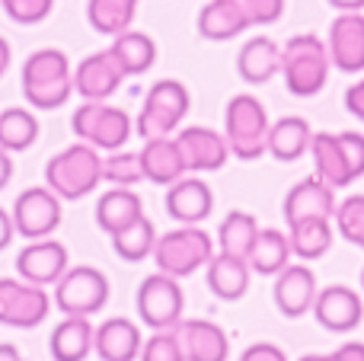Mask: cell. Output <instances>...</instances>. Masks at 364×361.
<instances>
[{"mask_svg":"<svg viewBox=\"0 0 364 361\" xmlns=\"http://www.w3.org/2000/svg\"><path fill=\"white\" fill-rule=\"evenodd\" d=\"M0 361H23V355H19L16 345L10 343H0Z\"/></svg>","mask_w":364,"mask_h":361,"instance_id":"49","label":"cell"},{"mask_svg":"<svg viewBox=\"0 0 364 361\" xmlns=\"http://www.w3.org/2000/svg\"><path fill=\"white\" fill-rule=\"evenodd\" d=\"M314 317L323 330L329 333H348L364 320V301L355 288L348 285H329L316 294Z\"/></svg>","mask_w":364,"mask_h":361,"instance_id":"17","label":"cell"},{"mask_svg":"<svg viewBox=\"0 0 364 361\" xmlns=\"http://www.w3.org/2000/svg\"><path fill=\"white\" fill-rule=\"evenodd\" d=\"M269 112L252 93H237L224 109V138L230 157L256 160L269 153Z\"/></svg>","mask_w":364,"mask_h":361,"instance_id":"5","label":"cell"},{"mask_svg":"<svg viewBox=\"0 0 364 361\" xmlns=\"http://www.w3.org/2000/svg\"><path fill=\"white\" fill-rule=\"evenodd\" d=\"M208 288H211L214 298L220 301H240L246 291H250V262L240 259V256H230V253H214L211 262H208Z\"/></svg>","mask_w":364,"mask_h":361,"instance_id":"26","label":"cell"},{"mask_svg":"<svg viewBox=\"0 0 364 361\" xmlns=\"http://www.w3.org/2000/svg\"><path fill=\"white\" fill-rule=\"evenodd\" d=\"M310 122L301 115H284V119L272 122L269 128V153L282 163H294L310 151Z\"/></svg>","mask_w":364,"mask_h":361,"instance_id":"29","label":"cell"},{"mask_svg":"<svg viewBox=\"0 0 364 361\" xmlns=\"http://www.w3.org/2000/svg\"><path fill=\"white\" fill-rule=\"evenodd\" d=\"M252 26H272L284 16V0H243Z\"/></svg>","mask_w":364,"mask_h":361,"instance_id":"41","label":"cell"},{"mask_svg":"<svg viewBox=\"0 0 364 361\" xmlns=\"http://www.w3.org/2000/svg\"><path fill=\"white\" fill-rule=\"evenodd\" d=\"M346 109L358 122H364V77H361V80H355L352 87L346 90Z\"/></svg>","mask_w":364,"mask_h":361,"instance_id":"44","label":"cell"},{"mask_svg":"<svg viewBox=\"0 0 364 361\" xmlns=\"http://www.w3.org/2000/svg\"><path fill=\"white\" fill-rule=\"evenodd\" d=\"M144 215V202L132 185H112L106 195H100L96 202V224H100L102 234H119L128 224H134Z\"/></svg>","mask_w":364,"mask_h":361,"instance_id":"25","label":"cell"},{"mask_svg":"<svg viewBox=\"0 0 364 361\" xmlns=\"http://www.w3.org/2000/svg\"><path fill=\"white\" fill-rule=\"evenodd\" d=\"M122 80H125V70L109 48L93 51L74 68V93H80L83 99L109 102V96L122 87Z\"/></svg>","mask_w":364,"mask_h":361,"instance_id":"16","label":"cell"},{"mask_svg":"<svg viewBox=\"0 0 364 361\" xmlns=\"http://www.w3.org/2000/svg\"><path fill=\"white\" fill-rule=\"evenodd\" d=\"M182 307H186V298H182L179 279H173V275H166V272H157L141 281L138 317L144 326H151V330H173L182 320Z\"/></svg>","mask_w":364,"mask_h":361,"instance_id":"10","label":"cell"},{"mask_svg":"<svg viewBox=\"0 0 364 361\" xmlns=\"http://www.w3.org/2000/svg\"><path fill=\"white\" fill-rule=\"evenodd\" d=\"M70 259H68V247L51 237H42V240H29V247L19 249L16 256V272L23 281H32V285H58L64 272H68Z\"/></svg>","mask_w":364,"mask_h":361,"instance_id":"13","label":"cell"},{"mask_svg":"<svg viewBox=\"0 0 364 361\" xmlns=\"http://www.w3.org/2000/svg\"><path fill=\"white\" fill-rule=\"evenodd\" d=\"M4 13L19 26H36L42 19L51 16L55 10V0H0Z\"/></svg>","mask_w":364,"mask_h":361,"instance_id":"39","label":"cell"},{"mask_svg":"<svg viewBox=\"0 0 364 361\" xmlns=\"http://www.w3.org/2000/svg\"><path fill=\"white\" fill-rule=\"evenodd\" d=\"M301 361H364V343H346L333 355H304Z\"/></svg>","mask_w":364,"mask_h":361,"instance_id":"43","label":"cell"},{"mask_svg":"<svg viewBox=\"0 0 364 361\" xmlns=\"http://www.w3.org/2000/svg\"><path fill=\"white\" fill-rule=\"evenodd\" d=\"M154 243H157V230H154L151 217L141 215L134 224H128L125 230L112 234V249L122 256L125 262H141L154 253Z\"/></svg>","mask_w":364,"mask_h":361,"instance_id":"36","label":"cell"},{"mask_svg":"<svg viewBox=\"0 0 364 361\" xmlns=\"http://www.w3.org/2000/svg\"><path fill=\"white\" fill-rule=\"evenodd\" d=\"M141 166H144V179L154 185H173L176 179H182L188 173L173 134L144 141V147H141Z\"/></svg>","mask_w":364,"mask_h":361,"instance_id":"24","label":"cell"},{"mask_svg":"<svg viewBox=\"0 0 364 361\" xmlns=\"http://www.w3.org/2000/svg\"><path fill=\"white\" fill-rule=\"evenodd\" d=\"M316 176L333 189H346L364 176V134L358 131H314L310 138Z\"/></svg>","mask_w":364,"mask_h":361,"instance_id":"4","label":"cell"},{"mask_svg":"<svg viewBox=\"0 0 364 361\" xmlns=\"http://www.w3.org/2000/svg\"><path fill=\"white\" fill-rule=\"evenodd\" d=\"M237 70L246 83H269L272 77L282 70V45L269 36H256L240 48L237 55Z\"/></svg>","mask_w":364,"mask_h":361,"instance_id":"28","label":"cell"},{"mask_svg":"<svg viewBox=\"0 0 364 361\" xmlns=\"http://www.w3.org/2000/svg\"><path fill=\"white\" fill-rule=\"evenodd\" d=\"M109 301V279L93 266H68V272L55 285V304L64 313L93 317Z\"/></svg>","mask_w":364,"mask_h":361,"instance_id":"9","label":"cell"},{"mask_svg":"<svg viewBox=\"0 0 364 361\" xmlns=\"http://www.w3.org/2000/svg\"><path fill=\"white\" fill-rule=\"evenodd\" d=\"M51 298L42 285L23 279H0V323L13 330H36L48 320Z\"/></svg>","mask_w":364,"mask_h":361,"instance_id":"11","label":"cell"},{"mask_svg":"<svg viewBox=\"0 0 364 361\" xmlns=\"http://www.w3.org/2000/svg\"><path fill=\"white\" fill-rule=\"evenodd\" d=\"M102 183V153L87 141L64 147L45 163V185L61 202H77Z\"/></svg>","mask_w":364,"mask_h":361,"instance_id":"3","label":"cell"},{"mask_svg":"<svg viewBox=\"0 0 364 361\" xmlns=\"http://www.w3.org/2000/svg\"><path fill=\"white\" fill-rule=\"evenodd\" d=\"M10 58H13L10 42H6L4 36H0V77H4V74H6V68H10Z\"/></svg>","mask_w":364,"mask_h":361,"instance_id":"48","label":"cell"},{"mask_svg":"<svg viewBox=\"0 0 364 361\" xmlns=\"http://www.w3.org/2000/svg\"><path fill=\"white\" fill-rule=\"evenodd\" d=\"M13 237H16V224H13V215L0 208V249L10 247Z\"/></svg>","mask_w":364,"mask_h":361,"instance_id":"45","label":"cell"},{"mask_svg":"<svg viewBox=\"0 0 364 361\" xmlns=\"http://www.w3.org/2000/svg\"><path fill=\"white\" fill-rule=\"evenodd\" d=\"M176 144L182 151V160H186L188 173H214L230 160V147H227V138L214 128L205 125H188L176 134Z\"/></svg>","mask_w":364,"mask_h":361,"instance_id":"14","label":"cell"},{"mask_svg":"<svg viewBox=\"0 0 364 361\" xmlns=\"http://www.w3.org/2000/svg\"><path fill=\"white\" fill-rule=\"evenodd\" d=\"M329 61L342 74H361L364 70V16L358 13H339L329 26Z\"/></svg>","mask_w":364,"mask_h":361,"instance_id":"15","label":"cell"},{"mask_svg":"<svg viewBox=\"0 0 364 361\" xmlns=\"http://www.w3.org/2000/svg\"><path fill=\"white\" fill-rule=\"evenodd\" d=\"M102 183L112 185H138L144 183V166H141V151H109L102 157Z\"/></svg>","mask_w":364,"mask_h":361,"instance_id":"37","label":"cell"},{"mask_svg":"<svg viewBox=\"0 0 364 361\" xmlns=\"http://www.w3.org/2000/svg\"><path fill=\"white\" fill-rule=\"evenodd\" d=\"M275 307L278 313H284V317L297 320L304 317V313L314 311V301H316V275L314 269L307 266H284L282 272L275 275Z\"/></svg>","mask_w":364,"mask_h":361,"instance_id":"19","label":"cell"},{"mask_svg":"<svg viewBox=\"0 0 364 361\" xmlns=\"http://www.w3.org/2000/svg\"><path fill=\"white\" fill-rule=\"evenodd\" d=\"M291 256H294V249H291L288 234H282V230H275V227H262L246 262H250V269L259 275H278L288 266Z\"/></svg>","mask_w":364,"mask_h":361,"instance_id":"31","label":"cell"},{"mask_svg":"<svg viewBox=\"0 0 364 361\" xmlns=\"http://www.w3.org/2000/svg\"><path fill=\"white\" fill-rule=\"evenodd\" d=\"M10 215L16 224V234H23L26 240H42V237L55 234L61 224V198L48 185H32L16 195Z\"/></svg>","mask_w":364,"mask_h":361,"instance_id":"12","label":"cell"},{"mask_svg":"<svg viewBox=\"0 0 364 361\" xmlns=\"http://www.w3.org/2000/svg\"><path fill=\"white\" fill-rule=\"evenodd\" d=\"M336 215V189L329 183H323L320 176L301 179L294 189L284 195V221L297 224L307 217H329Z\"/></svg>","mask_w":364,"mask_h":361,"instance_id":"20","label":"cell"},{"mask_svg":"<svg viewBox=\"0 0 364 361\" xmlns=\"http://www.w3.org/2000/svg\"><path fill=\"white\" fill-rule=\"evenodd\" d=\"M138 0H87V19L100 36H119L132 29Z\"/></svg>","mask_w":364,"mask_h":361,"instance_id":"34","label":"cell"},{"mask_svg":"<svg viewBox=\"0 0 364 361\" xmlns=\"http://www.w3.org/2000/svg\"><path fill=\"white\" fill-rule=\"evenodd\" d=\"M329 48L320 36L314 32H304V36H291L282 48V70L278 74L284 77V87H288L291 96H301V99H310L316 96L329 80Z\"/></svg>","mask_w":364,"mask_h":361,"instance_id":"2","label":"cell"},{"mask_svg":"<svg viewBox=\"0 0 364 361\" xmlns=\"http://www.w3.org/2000/svg\"><path fill=\"white\" fill-rule=\"evenodd\" d=\"M74 93V68L61 48H38L23 64V96L36 109H61Z\"/></svg>","mask_w":364,"mask_h":361,"instance_id":"1","label":"cell"},{"mask_svg":"<svg viewBox=\"0 0 364 361\" xmlns=\"http://www.w3.org/2000/svg\"><path fill=\"white\" fill-rule=\"evenodd\" d=\"M151 256L157 262V272H166L173 279H186V275H195L198 269H205L211 262L214 240L198 224H182V227L166 230V234L157 237Z\"/></svg>","mask_w":364,"mask_h":361,"instance_id":"6","label":"cell"},{"mask_svg":"<svg viewBox=\"0 0 364 361\" xmlns=\"http://www.w3.org/2000/svg\"><path fill=\"white\" fill-rule=\"evenodd\" d=\"M141 345H144L141 326H134L132 320H125V317H112L96 326L93 352L102 361H134L141 355Z\"/></svg>","mask_w":364,"mask_h":361,"instance_id":"23","label":"cell"},{"mask_svg":"<svg viewBox=\"0 0 364 361\" xmlns=\"http://www.w3.org/2000/svg\"><path fill=\"white\" fill-rule=\"evenodd\" d=\"M141 361H186L179 349L176 330H154V336L141 345Z\"/></svg>","mask_w":364,"mask_h":361,"instance_id":"40","label":"cell"},{"mask_svg":"<svg viewBox=\"0 0 364 361\" xmlns=\"http://www.w3.org/2000/svg\"><path fill=\"white\" fill-rule=\"evenodd\" d=\"M176 339L186 361H227L230 358V339L214 320H179Z\"/></svg>","mask_w":364,"mask_h":361,"instance_id":"18","label":"cell"},{"mask_svg":"<svg viewBox=\"0 0 364 361\" xmlns=\"http://www.w3.org/2000/svg\"><path fill=\"white\" fill-rule=\"evenodd\" d=\"M198 36L208 42H227V38L240 36L250 23L243 0H208L198 10Z\"/></svg>","mask_w":364,"mask_h":361,"instance_id":"22","label":"cell"},{"mask_svg":"<svg viewBox=\"0 0 364 361\" xmlns=\"http://www.w3.org/2000/svg\"><path fill=\"white\" fill-rule=\"evenodd\" d=\"M336 230L352 247L364 249V195H348L336 205Z\"/></svg>","mask_w":364,"mask_h":361,"instance_id":"38","label":"cell"},{"mask_svg":"<svg viewBox=\"0 0 364 361\" xmlns=\"http://www.w3.org/2000/svg\"><path fill=\"white\" fill-rule=\"evenodd\" d=\"M109 51L115 55V61L122 64L125 77H138V74H147V70L157 64V42H154L147 32H138V29H125L112 38Z\"/></svg>","mask_w":364,"mask_h":361,"instance_id":"30","label":"cell"},{"mask_svg":"<svg viewBox=\"0 0 364 361\" xmlns=\"http://www.w3.org/2000/svg\"><path fill=\"white\" fill-rule=\"evenodd\" d=\"M188 90L179 80H157L144 96L138 119H134V131L144 141L151 138H166L182 125L188 115Z\"/></svg>","mask_w":364,"mask_h":361,"instance_id":"8","label":"cell"},{"mask_svg":"<svg viewBox=\"0 0 364 361\" xmlns=\"http://www.w3.org/2000/svg\"><path fill=\"white\" fill-rule=\"evenodd\" d=\"M259 221L250 215V211H230V215L220 221L218 227V247L220 253H230L240 256V259H250L252 253V243L259 237Z\"/></svg>","mask_w":364,"mask_h":361,"instance_id":"32","label":"cell"},{"mask_svg":"<svg viewBox=\"0 0 364 361\" xmlns=\"http://www.w3.org/2000/svg\"><path fill=\"white\" fill-rule=\"evenodd\" d=\"M70 128L80 141L93 144L96 151H119L128 144L134 125L132 115L119 106H109V102H96V99H83L80 106L70 115Z\"/></svg>","mask_w":364,"mask_h":361,"instance_id":"7","label":"cell"},{"mask_svg":"<svg viewBox=\"0 0 364 361\" xmlns=\"http://www.w3.org/2000/svg\"><path fill=\"white\" fill-rule=\"evenodd\" d=\"M96 330L90 326V317H77V313H64V320L51 330L48 349L55 361H87L93 352Z\"/></svg>","mask_w":364,"mask_h":361,"instance_id":"27","label":"cell"},{"mask_svg":"<svg viewBox=\"0 0 364 361\" xmlns=\"http://www.w3.org/2000/svg\"><path fill=\"white\" fill-rule=\"evenodd\" d=\"M240 361H288V355L272 343H252L250 349L240 355Z\"/></svg>","mask_w":364,"mask_h":361,"instance_id":"42","label":"cell"},{"mask_svg":"<svg viewBox=\"0 0 364 361\" xmlns=\"http://www.w3.org/2000/svg\"><path fill=\"white\" fill-rule=\"evenodd\" d=\"M288 240L294 256L301 259H320L333 247V224L329 217H307V221L288 224Z\"/></svg>","mask_w":364,"mask_h":361,"instance_id":"33","label":"cell"},{"mask_svg":"<svg viewBox=\"0 0 364 361\" xmlns=\"http://www.w3.org/2000/svg\"><path fill=\"white\" fill-rule=\"evenodd\" d=\"M166 211L179 224H201L214 211V192L205 179L182 176L166 192Z\"/></svg>","mask_w":364,"mask_h":361,"instance_id":"21","label":"cell"},{"mask_svg":"<svg viewBox=\"0 0 364 361\" xmlns=\"http://www.w3.org/2000/svg\"><path fill=\"white\" fill-rule=\"evenodd\" d=\"M38 138V119L23 106H10L0 112V147L10 153L29 151Z\"/></svg>","mask_w":364,"mask_h":361,"instance_id":"35","label":"cell"},{"mask_svg":"<svg viewBox=\"0 0 364 361\" xmlns=\"http://www.w3.org/2000/svg\"><path fill=\"white\" fill-rule=\"evenodd\" d=\"M329 6H336V10H342V13H358L364 10V0H326Z\"/></svg>","mask_w":364,"mask_h":361,"instance_id":"47","label":"cell"},{"mask_svg":"<svg viewBox=\"0 0 364 361\" xmlns=\"http://www.w3.org/2000/svg\"><path fill=\"white\" fill-rule=\"evenodd\" d=\"M361 291H364V269H361Z\"/></svg>","mask_w":364,"mask_h":361,"instance_id":"50","label":"cell"},{"mask_svg":"<svg viewBox=\"0 0 364 361\" xmlns=\"http://www.w3.org/2000/svg\"><path fill=\"white\" fill-rule=\"evenodd\" d=\"M10 179H13V157H10V151L0 147V192L10 185Z\"/></svg>","mask_w":364,"mask_h":361,"instance_id":"46","label":"cell"}]
</instances>
